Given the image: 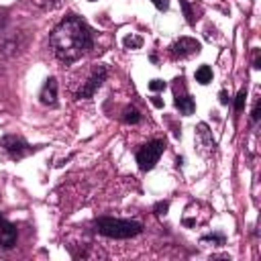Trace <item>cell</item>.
<instances>
[{
  "label": "cell",
  "mask_w": 261,
  "mask_h": 261,
  "mask_svg": "<svg viewBox=\"0 0 261 261\" xmlns=\"http://www.w3.org/2000/svg\"><path fill=\"white\" fill-rule=\"evenodd\" d=\"M149 90L151 92H161V90H165V82L163 80H151L149 82Z\"/></svg>",
  "instance_id": "obj_17"
},
{
  "label": "cell",
  "mask_w": 261,
  "mask_h": 261,
  "mask_svg": "<svg viewBox=\"0 0 261 261\" xmlns=\"http://www.w3.org/2000/svg\"><path fill=\"white\" fill-rule=\"evenodd\" d=\"M122 45H124V49H141L143 47V37H139V35H126L122 39Z\"/></svg>",
  "instance_id": "obj_14"
},
{
  "label": "cell",
  "mask_w": 261,
  "mask_h": 261,
  "mask_svg": "<svg viewBox=\"0 0 261 261\" xmlns=\"http://www.w3.org/2000/svg\"><path fill=\"white\" fill-rule=\"evenodd\" d=\"M104 80H106V67L104 65H96L94 69H92V73H90V77L82 84V88L77 90V94H75V98H92L94 94H96V90L104 84Z\"/></svg>",
  "instance_id": "obj_6"
},
{
  "label": "cell",
  "mask_w": 261,
  "mask_h": 261,
  "mask_svg": "<svg viewBox=\"0 0 261 261\" xmlns=\"http://www.w3.org/2000/svg\"><path fill=\"white\" fill-rule=\"evenodd\" d=\"M88 2H94V0H88Z\"/></svg>",
  "instance_id": "obj_27"
},
{
  "label": "cell",
  "mask_w": 261,
  "mask_h": 261,
  "mask_svg": "<svg viewBox=\"0 0 261 261\" xmlns=\"http://www.w3.org/2000/svg\"><path fill=\"white\" fill-rule=\"evenodd\" d=\"M202 51V45L200 41L192 39V37H181L179 41H175L171 45V57L173 59H186V57H192V55H198Z\"/></svg>",
  "instance_id": "obj_7"
},
{
  "label": "cell",
  "mask_w": 261,
  "mask_h": 261,
  "mask_svg": "<svg viewBox=\"0 0 261 261\" xmlns=\"http://www.w3.org/2000/svg\"><path fill=\"white\" fill-rule=\"evenodd\" d=\"M141 112L135 108V106H126L124 110H122V120L126 122V124H139L141 122Z\"/></svg>",
  "instance_id": "obj_11"
},
{
  "label": "cell",
  "mask_w": 261,
  "mask_h": 261,
  "mask_svg": "<svg viewBox=\"0 0 261 261\" xmlns=\"http://www.w3.org/2000/svg\"><path fill=\"white\" fill-rule=\"evenodd\" d=\"M94 230L108 239H130L143 232V224L137 220H126V218L100 216L94 220Z\"/></svg>",
  "instance_id": "obj_2"
},
{
  "label": "cell",
  "mask_w": 261,
  "mask_h": 261,
  "mask_svg": "<svg viewBox=\"0 0 261 261\" xmlns=\"http://www.w3.org/2000/svg\"><path fill=\"white\" fill-rule=\"evenodd\" d=\"M6 10H0V33L4 31V27H6Z\"/></svg>",
  "instance_id": "obj_22"
},
{
  "label": "cell",
  "mask_w": 261,
  "mask_h": 261,
  "mask_svg": "<svg viewBox=\"0 0 261 261\" xmlns=\"http://www.w3.org/2000/svg\"><path fill=\"white\" fill-rule=\"evenodd\" d=\"M18 49H20L18 39H16V37H8V39H4V41L0 43V57L8 59V57L16 55V53H18Z\"/></svg>",
  "instance_id": "obj_10"
},
{
  "label": "cell",
  "mask_w": 261,
  "mask_h": 261,
  "mask_svg": "<svg viewBox=\"0 0 261 261\" xmlns=\"http://www.w3.org/2000/svg\"><path fill=\"white\" fill-rule=\"evenodd\" d=\"M181 2V6H184V14H186V20L190 22V24H194V16H192V10H190V6H188V0H179Z\"/></svg>",
  "instance_id": "obj_19"
},
{
  "label": "cell",
  "mask_w": 261,
  "mask_h": 261,
  "mask_svg": "<svg viewBox=\"0 0 261 261\" xmlns=\"http://www.w3.org/2000/svg\"><path fill=\"white\" fill-rule=\"evenodd\" d=\"M153 2V6L157 8V10H161V12H165L167 8H169V0H151Z\"/></svg>",
  "instance_id": "obj_20"
},
{
  "label": "cell",
  "mask_w": 261,
  "mask_h": 261,
  "mask_svg": "<svg viewBox=\"0 0 261 261\" xmlns=\"http://www.w3.org/2000/svg\"><path fill=\"white\" fill-rule=\"evenodd\" d=\"M16 239H18V228L16 224L4 220L0 224V247L2 249H12L16 245Z\"/></svg>",
  "instance_id": "obj_8"
},
{
  "label": "cell",
  "mask_w": 261,
  "mask_h": 261,
  "mask_svg": "<svg viewBox=\"0 0 261 261\" xmlns=\"http://www.w3.org/2000/svg\"><path fill=\"white\" fill-rule=\"evenodd\" d=\"M0 147L4 149V153H6L12 161H20V159L29 157V155L35 151V147H31L20 135H4V137L0 139Z\"/></svg>",
  "instance_id": "obj_4"
},
{
  "label": "cell",
  "mask_w": 261,
  "mask_h": 261,
  "mask_svg": "<svg viewBox=\"0 0 261 261\" xmlns=\"http://www.w3.org/2000/svg\"><path fill=\"white\" fill-rule=\"evenodd\" d=\"M198 137L204 141V147H208V151L214 149V141H212V137H210V133H208V126H206L204 122L198 124Z\"/></svg>",
  "instance_id": "obj_15"
},
{
  "label": "cell",
  "mask_w": 261,
  "mask_h": 261,
  "mask_svg": "<svg viewBox=\"0 0 261 261\" xmlns=\"http://www.w3.org/2000/svg\"><path fill=\"white\" fill-rule=\"evenodd\" d=\"M153 210H155V214H167V210H169V202H157L155 206H153Z\"/></svg>",
  "instance_id": "obj_18"
},
{
  "label": "cell",
  "mask_w": 261,
  "mask_h": 261,
  "mask_svg": "<svg viewBox=\"0 0 261 261\" xmlns=\"http://www.w3.org/2000/svg\"><path fill=\"white\" fill-rule=\"evenodd\" d=\"M173 104H175V108L179 110V114H184V116H190V114H194V110H196V102H194V98L188 94L186 84H184V77H177L175 84H173Z\"/></svg>",
  "instance_id": "obj_5"
},
{
  "label": "cell",
  "mask_w": 261,
  "mask_h": 261,
  "mask_svg": "<svg viewBox=\"0 0 261 261\" xmlns=\"http://www.w3.org/2000/svg\"><path fill=\"white\" fill-rule=\"evenodd\" d=\"M200 243H202V245H214V247H220V245H224V234H222V232L204 234V237L200 239Z\"/></svg>",
  "instance_id": "obj_13"
},
{
  "label": "cell",
  "mask_w": 261,
  "mask_h": 261,
  "mask_svg": "<svg viewBox=\"0 0 261 261\" xmlns=\"http://www.w3.org/2000/svg\"><path fill=\"white\" fill-rule=\"evenodd\" d=\"M259 104H261L259 100H255V104H253V110H251V120H253V122L259 120Z\"/></svg>",
  "instance_id": "obj_21"
},
{
  "label": "cell",
  "mask_w": 261,
  "mask_h": 261,
  "mask_svg": "<svg viewBox=\"0 0 261 261\" xmlns=\"http://www.w3.org/2000/svg\"><path fill=\"white\" fill-rule=\"evenodd\" d=\"M151 104H153L155 108H163V100H161L159 96H153V98H151Z\"/></svg>",
  "instance_id": "obj_23"
},
{
  "label": "cell",
  "mask_w": 261,
  "mask_h": 261,
  "mask_svg": "<svg viewBox=\"0 0 261 261\" xmlns=\"http://www.w3.org/2000/svg\"><path fill=\"white\" fill-rule=\"evenodd\" d=\"M163 151H165V141L163 139H151L149 143L139 147V151H137L139 169L141 171H151L157 165V161L163 155Z\"/></svg>",
  "instance_id": "obj_3"
},
{
  "label": "cell",
  "mask_w": 261,
  "mask_h": 261,
  "mask_svg": "<svg viewBox=\"0 0 261 261\" xmlns=\"http://www.w3.org/2000/svg\"><path fill=\"white\" fill-rule=\"evenodd\" d=\"M39 98H41L43 106H55L57 104V80L55 77H47L45 80Z\"/></svg>",
  "instance_id": "obj_9"
},
{
  "label": "cell",
  "mask_w": 261,
  "mask_h": 261,
  "mask_svg": "<svg viewBox=\"0 0 261 261\" xmlns=\"http://www.w3.org/2000/svg\"><path fill=\"white\" fill-rule=\"evenodd\" d=\"M220 104H224V106L228 104V96H226V92H224V90L220 92Z\"/></svg>",
  "instance_id": "obj_25"
},
{
  "label": "cell",
  "mask_w": 261,
  "mask_h": 261,
  "mask_svg": "<svg viewBox=\"0 0 261 261\" xmlns=\"http://www.w3.org/2000/svg\"><path fill=\"white\" fill-rule=\"evenodd\" d=\"M196 82L202 84V86H206V84L212 82V69H210V65H200L196 69Z\"/></svg>",
  "instance_id": "obj_12"
},
{
  "label": "cell",
  "mask_w": 261,
  "mask_h": 261,
  "mask_svg": "<svg viewBox=\"0 0 261 261\" xmlns=\"http://www.w3.org/2000/svg\"><path fill=\"white\" fill-rule=\"evenodd\" d=\"M245 102H247V88H241L239 94H237V98H234V110L237 112H243Z\"/></svg>",
  "instance_id": "obj_16"
},
{
  "label": "cell",
  "mask_w": 261,
  "mask_h": 261,
  "mask_svg": "<svg viewBox=\"0 0 261 261\" xmlns=\"http://www.w3.org/2000/svg\"><path fill=\"white\" fill-rule=\"evenodd\" d=\"M49 45L59 61L73 63L94 47L92 29L82 16L69 14L53 27L49 35Z\"/></svg>",
  "instance_id": "obj_1"
},
{
  "label": "cell",
  "mask_w": 261,
  "mask_h": 261,
  "mask_svg": "<svg viewBox=\"0 0 261 261\" xmlns=\"http://www.w3.org/2000/svg\"><path fill=\"white\" fill-rule=\"evenodd\" d=\"M253 67H255V69H259V67H261V57H259V51L255 53V59H253Z\"/></svg>",
  "instance_id": "obj_24"
},
{
  "label": "cell",
  "mask_w": 261,
  "mask_h": 261,
  "mask_svg": "<svg viewBox=\"0 0 261 261\" xmlns=\"http://www.w3.org/2000/svg\"><path fill=\"white\" fill-rule=\"evenodd\" d=\"M2 222H4V216H2V212H0V224H2Z\"/></svg>",
  "instance_id": "obj_26"
}]
</instances>
